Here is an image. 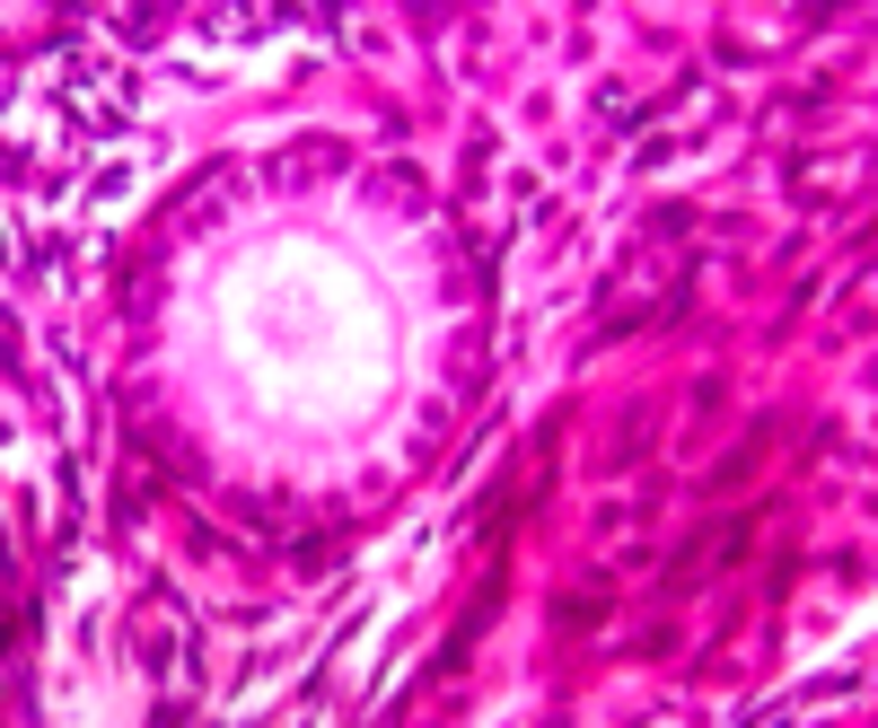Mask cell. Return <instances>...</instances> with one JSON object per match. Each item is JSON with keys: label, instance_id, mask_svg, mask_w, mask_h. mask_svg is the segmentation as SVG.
<instances>
[{"label": "cell", "instance_id": "6da1fadb", "mask_svg": "<svg viewBox=\"0 0 878 728\" xmlns=\"http://www.w3.org/2000/svg\"><path fill=\"white\" fill-rule=\"evenodd\" d=\"M598 614H607V597H562V606H554V632H589Z\"/></svg>", "mask_w": 878, "mask_h": 728}]
</instances>
